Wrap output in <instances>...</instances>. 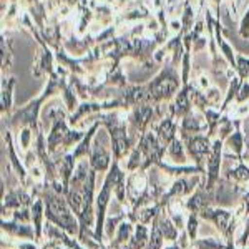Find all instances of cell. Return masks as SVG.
<instances>
[{"label": "cell", "instance_id": "cell-23", "mask_svg": "<svg viewBox=\"0 0 249 249\" xmlns=\"http://www.w3.org/2000/svg\"><path fill=\"white\" fill-rule=\"evenodd\" d=\"M163 243H164V236L161 230H160L158 219H153V226H151V232H150V241H148L146 249H163Z\"/></svg>", "mask_w": 249, "mask_h": 249}, {"label": "cell", "instance_id": "cell-31", "mask_svg": "<svg viewBox=\"0 0 249 249\" xmlns=\"http://www.w3.org/2000/svg\"><path fill=\"white\" fill-rule=\"evenodd\" d=\"M248 239H249V216H248V221H246V230H244V232H243V236L238 239V246L239 248H244L246 246V243H248Z\"/></svg>", "mask_w": 249, "mask_h": 249}, {"label": "cell", "instance_id": "cell-21", "mask_svg": "<svg viewBox=\"0 0 249 249\" xmlns=\"http://www.w3.org/2000/svg\"><path fill=\"white\" fill-rule=\"evenodd\" d=\"M184 148L186 146H183V142L179 138H175L171 142V144L168 146V156L173 160L175 163H178V164H184L186 163V153H184Z\"/></svg>", "mask_w": 249, "mask_h": 249}, {"label": "cell", "instance_id": "cell-3", "mask_svg": "<svg viewBox=\"0 0 249 249\" xmlns=\"http://www.w3.org/2000/svg\"><path fill=\"white\" fill-rule=\"evenodd\" d=\"M179 88V77L176 73V65L164 67L155 80L146 85V103H160L170 100Z\"/></svg>", "mask_w": 249, "mask_h": 249}, {"label": "cell", "instance_id": "cell-4", "mask_svg": "<svg viewBox=\"0 0 249 249\" xmlns=\"http://www.w3.org/2000/svg\"><path fill=\"white\" fill-rule=\"evenodd\" d=\"M239 213H241V210L232 214V213L228 211V210H221V208L210 206V208H206L204 211H201L199 218L206 219V221H211V223L218 228V231L221 232V234L228 239V238H234L236 223H238Z\"/></svg>", "mask_w": 249, "mask_h": 249}, {"label": "cell", "instance_id": "cell-12", "mask_svg": "<svg viewBox=\"0 0 249 249\" xmlns=\"http://www.w3.org/2000/svg\"><path fill=\"white\" fill-rule=\"evenodd\" d=\"M2 231L9 232L10 236H18V238L35 239L37 243V234H35V228L30 226L29 223H18V221H5L2 219Z\"/></svg>", "mask_w": 249, "mask_h": 249}, {"label": "cell", "instance_id": "cell-7", "mask_svg": "<svg viewBox=\"0 0 249 249\" xmlns=\"http://www.w3.org/2000/svg\"><path fill=\"white\" fill-rule=\"evenodd\" d=\"M199 184H201L199 178L198 176H193V175H191V178H176L170 186V190L164 191V195L161 196L160 203L163 204V208H166L173 199L188 196L190 193H193V190H196Z\"/></svg>", "mask_w": 249, "mask_h": 249}, {"label": "cell", "instance_id": "cell-9", "mask_svg": "<svg viewBox=\"0 0 249 249\" xmlns=\"http://www.w3.org/2000/svg\"><path fill=\"white\" fill-rule=\"evenodd\" d=\"M34 195L27 193L23 188L20 190H10L2 196V218H5L7 211H15L20 208H30L34 204Z\"/></svg>", "mask_w": 249, "mask_h": 249}, {"label": "cell", "instance_id": "cell-17", "mask_svg": "<svg viewBox=\"0 0 249 249\" xmlns=\"http://www.w3.org/2000/svg\"><path fill=\"white\" fill-rule=\"evenodd\" d=\"M148 241H150V238H148V228H146V224L136 223L135 224L133 236H131V239L128 241V244L123 249H146Z\"/></svg>", "mask_w": 249, "mask_h": 249}, {"label": "cell", "instance_id": "cell-15", "mask_svg": "<svg viewBox=\"0 0 249 249\" xmlns=\"http://www.w3.org/2000/svg\"><path fill=\"white\" fill-rule=\"evenodd\" d=\"M208 130V123L204 120V123L201 120H198L193 111L190 115H186L184 118H181V126H179V136H190V135H198L201 131H206Z\"/></svg>", "mask_w": 249, "mask_h": 249}, {"label": "cell", "instance_id": "cell-27", "mask_svg": "<svg viewBox=\"0 0 249 249\" xmlns=\"http://www.w3.org/2000/svg\"><path fill=\"white\" fill-rule=\"evenodd\" d=\"M236 71L243 80L249 77V58H244L243 55H236Z\"/></svg>", "mask_w": 249, "mask_h": 249}, {"label": "cell", "instance_id": "cell-6", "mask_svg": "<svg viewBox=\"0 0 249 249\" xmlns=\"http://www.w3.org/2000/svg\"><path fill=\"white\" fill-rule=\"evenodd\" d=\"M223 143L224 140L216 138L213 142V150L211 155L208 156V164H206V179H204V188L208 191H214L216 183L219 181V168H221V158H223Z\"/></svg>", "mask_w": 249, "mask_h": 249}, {"label": "cell", "instance_id": "cell-16", "mask_svg": "<svg viewBox=\"0 0 249 249\" xmlns=\"http://www.w3.org/2000/svg\"><path fill=\"white\" fill-rule=\"evenodd\" d=\"M3 138H5L7 142V148H9V156H10V166L14 168L15 173H17L20 183H22V186H27V170L23 168V164L20 163V160L17 158V155H15V150H14V142H12V135L10 131L7 130L5 133H3Z\"/></svg>", "mask_w": 249, "mask_h": 249}, {"label": "cell", "instance_id": "cell-10", "mask_svg": "<svg viewBox=\"0 0 249 249\" xmlns=\"http://www.w3.org/2000/svg\"><path fill=\"white\" fill-rule=\"evenodd\" d=\"M52 122H53V126H52L50 133H48L47 148L50 151V155H53L58 146H63L65 136L68 133V126L65 122V116H58V118H53Z\"/></svg>", "mask_w": 249, "mask_h": 249}, {"label": "cell", "instance_id": "cell-29", "mask_svg": "<svg viewBox=\"0 0 249 249\" xmlns=\"http://www.w3.org/2000/svg\"><path fill=\"white\" fill-rule=\"evenodd\" d=\"M239 35L243 38H249V9H248V12H244V17L241 18Z\"/></svg>", "mask_w": 249, "mask_h": 249}, {"label": "cell", "instance_id": "cell-24", "mask_svg": "<svg viewBox=\"0 0 249 249\" xmlns=\"http://www.w3.org/2000/svg\"><path fill=\"white\" fill-rule=\"evenodd\" d=\"M228 179H234V181L238 183H246L249 181V166H246V163L244 161H239V164L236 168H232V170L226 175Z\"/></svg>", "mask_w": 249, "mask_h": 249}, {"label": "cell", "instance_id": "cell-13", "mask_svg": "<svg viewBox=\"0 0 249 249\" xmlns=\"http://www.w3.org/2000/svg\"><path fill=\"white\" fill-rule=\"evenodd\" d=\"M90 166H91V170H95L96 173H103V171L110 170V166H111V156L100 143H96L95 146L91 148Z\"/></svg>", "mask_w": 249, "mask_h": 249}, {"label": "cell", "instance_id": "cell-30", "mask_svg": "<svg viewBox=\"0 0 249 249\" xmlns=\"http://www.w3.org/2000/svg\"><path fill=\"white\" fill-rule=\"evenodd\" d=\"M236 100H238V103H244L246 100H249V83H243L239 88V93L236 96Z\"/></svg>", "mask_w": 249, "mask_h": 249}, {"label": "cell", "instance_id": "cell-25", "mask_svg": "<svg viewBox=\"0 0 249 249\" xmlns=\"http://www.w3.org/2000/svg\"><path fill=\"white\" fill-rule=\"evenodd\" d=\"M193 248L196 249H226V244H223L216 238H204V239H195L191 243Z\"/></svg>", "mask_w": 249, "mask_h": 249}, {"label": "cell", "instance_id": "cell-33", "mask_svg": "<svg viewBox=\"0 0 249 249\" xmlns=\"http://www.w3.org/2000/svg\"><path fill=\"white\" fill-rule=\"evenodd\" d=\"M239 249H249V248H239Z\"/></svg>", "mask_w": 249, "mask_h": 249}, {"label": "cell", "instance_id": "cell-32", "mask_svg": "<svg viewBox=\"0 0 249 249\" xmlns=\"http://www.w3.org/2000/svg\"><path fill=\"white\" fill-rule=\"evenodd\" d=\"M17 248L18 249H38V246H35V244H32V243H22V244H18Z\"/></svg>", "mask_w": 249, "mask_h": 249}, {"label": "cell", "instance_id": "cell-20", "mask_svg": "<svg viewBox=\"0 0 249 249\" xmlns=\"http://www.w3.org/2000/svg\"><path fill=\"white\" fill-rule=\"evenodd\" d=\"M239 126H241V122L239 120H234V133L228 136V144H230V148L232 151L236 153V158H238V161H243V148H244V136L243 133H241V130H239Z\"/></svg>", "mask_w": 249, "mask_h": 249}, {"label": "cell", "instance_id": "cell-2", "mask_svg": "<svg viewBox=\"0 0 249 249\" xmlns=\"http://www.w3.org/2000/svg\"><path fill=\"white\" fill-rule=\"evenodd\" d=\"M124 176H126V173L120 168V161L113 160L110 170H108V173H107L105 181H103L102 190H100V193L96 195V199H95L96 223H95V230H93L95 231L93 239L100 244H105L103 243V234H105L107 210H108V204H110V199H111V193H115L116 183H118L122 178H124Z\"/></svg>", "mask_w": 249, "mask_h": 249}, {"label": "cell", "instance_id": "cell-5", "mask_svg": "<svg viewBox=\"0 0 249 249\" xmlns=\"http://www.w3.org/2000/svg\"><path fill=\"white\" fill-rule=\"evenodd\" d=\"M181 140H184L188 155L193 158V161L196 163V166L204 168L203 164H204V161H208V156L211 155V150H213L210 136L190 135V136H183Z\"/></svg>", "mask_w": 249, "mask_h": 249}, {"label": "cell", "instance_id": "cell-8", "mask_svg": "<svg viewBox=\"0 0 249 249\" xmlns=\"http://www.w3.org/2000/svg\"><path fill=\"white\" fill-rule=\"evenodd\" d=\"M218 199H216V195L214 191H208L206 188H204V183L199 184L198 188H196V193L195 195H191L190 198L186 199V203H184V208H186L190 213H196V214H201V211H204L206 208L213 206Z\"/></svg>", "mask_w": 249, "mask_h": 249}, {"label": "cell", "instance_id": "cell-14", "mask_svg": "<svg viewBox=\"0 0 249 249\" xmlns=\"http://www.w3.org/2000/svg\"><path fill=\"white\" fill-rule=\"evenodd\" d=\"M133 231H135V223H131L128 218L123 219L118 226V232L111 239V244L108 249H123L128 244V241L131 239V236H133Z\"/></svg>", "mask_w": 249, "mask_h": 249}, {"label": "cell", "instance_id": "cell-1", "mask_svg": "<svg viewBox=\"0 0 249 249\" xmlns=\"http://www.w3.org/2000/svg\"><path fill=\"white\" fill-rule=\"evenodd\" d=\"M32 195L43 198L47 221L53 223L55 226H58L60 230L68 232L70 236L80 234V223L75 213L71 211L65 195H60V193L55 191L47 179L42 184H34V193Z\"/></svg>", "mask_w": 249, "mask_h": 249}, {"label": "cell", "instance_id": "cell-22", "mask_svg": "<svg viewBox=\"0 0 249 249\" xmlns=\"http://www.w3.org/2000/svg\"><path fill=\"white\" fill-rule=\"evenodd\" d=\"M15 85V78L10 77L9 80L2 82V113L10 115V105H12V88Z\"/></svg>", "mask_w": 249, "mask_h": 249}, {"label": "cell", "instance_id": "cell-26", "mask_svg": "<svg viewBox=\"0 0 249 249\" xmlns=\"http://www.w3.org/2000/svg\"><path fill=\"white\" fill-rule=\"evenodd\" d=\"M198 221H199V216L196 214V213H190L188 223H186V231H188V236H190L191 243L196 239V234H198Z\"/></svg>", "mask_w": 249, "mask_h": 249}, {"label": "cell", "instance_id": "cell-11", "mask_svg": "<svg viewBox=\"0 0 249 249\" xmlns=\"http://www.w3.org/2000/svg\"><path fill=\"white\" fill-rule=\"evenodd\" d=\"M153 126V130L156 131V136H158L160 143L163 144V146H170L173 140L176 138V131H178V122L175 120V116L170 115L168 118H163L160 123H153L151 124Z\"/></svg>", "mask_w": 249, "mask_h": 249}, {"label": "cell", "instance_id": "cell-28", "mask_svg": "<svg viewBox=\"0 0 249 249\" xmlns=\"http://www.w3.org/2000/svg\"><path fill=\"white\" fill-rule=\"evenodd\" d=\"M18 142H20V144H22L23 150H29V148H30V142H32V130H30V126H23V130L20 131Z\"/></svg>", "mask_w": 249, "mask_h": 249}, {"label": "cell", "instance_id": "cell-19", "mask_svg": "<svg viewBox=\"0 0 249 249\" xmlns=\"http://www.w3.org/2000/svg\"><path fill=\"white\" fill-rule=\"evenodd\" d=\"M156 219H158V224H160V230H161L163 236L166 238L168 241H176L179 238V234H181V231L176 228V224L173 223V219L170 216H164L163 211L160 213L158 216H156Z\"/></svg>", "mask_w": 249, "mask_h": 249}, {"label": "cell", "instance_id": "cell-18", "mask_svg": "<svg viewBox=\"0 0 249 249\" xmlns=\"http://www.w3.org/2000/svg\"><path fill=\"white\" fill-rule=\"evenodd\" d=\"M32 223L35 228V234H37V244L42 243V218L45 216V203L43 198L35 199V203L32 204Z\"/></svg>", "mask_w": 249, "mask_h": 249}]
</instances>
